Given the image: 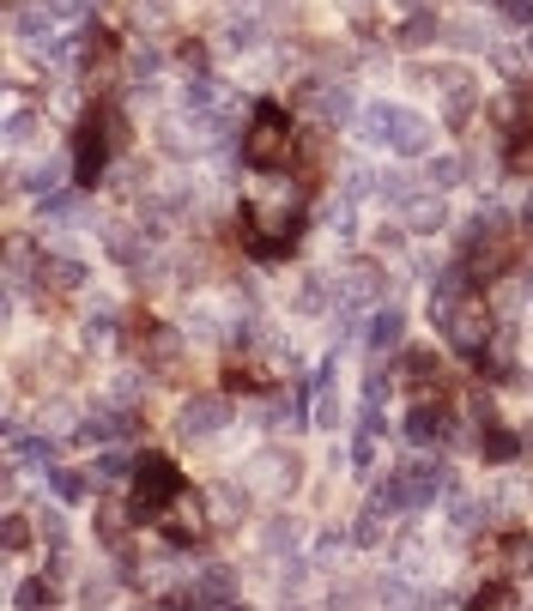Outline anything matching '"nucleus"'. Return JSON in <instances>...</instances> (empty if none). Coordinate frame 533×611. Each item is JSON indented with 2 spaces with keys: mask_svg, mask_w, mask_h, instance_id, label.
<instances>
[{
  "mask_svg": "<svg viewBox=\"0 0 533 611\" xmlns=\"http://www.w3.org/2000/svg\"><path fill=\"white\" fill-rule=\"evenodd\" d=\"M328 375H334V363L321 370V382H316V431H334V424H340V400H334Z\"/></svg>",
  "mask_w": 533,
  "mask_h": 611,
  "instance_id": "20",
  "label": "nucleus"
},
{
  "mask_svg": "<svg viewBox=\"0 0 533 611\" xmlns=\"http://www.w3.org/2000/svg\"><path fill=\"white\" fill-rule=\"evenodd\" d=\"M218 424H225V400H188L176 412V436L182 442H213Z\"/></svg>",
  "mask_w": 533,
  "mask_h": 611,
  "instance_id": "8",
  "label": "nucleus"
},
{
  "mask_svg": "<svg viewBox=\"0 0 533 611\" xmlns=\"http://www.w3.org/2000/svg\"><path fill=\"white\" fill-rule=\"evenodd\" d=\"M12 448H19L31 466H49V460H55V442H49V436H12Z\"/></svg>",
  "mask_w": 533,
  "mask_h": 611,
  "instance_id": "25",
  "label": "nucleus"
},
{
  "mask_svg": "<svg viewBox=\"0 0 533 611\" xmlns=\"http://www.w3.org/2000/svg\"><path fill=\"white\" fill-rule=\"evenodd\" d=\"M61 176H68V164H61V158H55V164H43V170L31 176V194H43V200H49V194L61 188Z\"/></svg>",
  "mask_w": 533,
  "mask_h": 611,
  "instance_id": "34",
  "label": "nucleus"
},
{
  "mask_svg": "<svg viewBox=\"0 0 533 611\" xmlns=\"http://www.w3.org/2000/svg\"><path fill=\"white\" fill-rule=\"evenodd\" d=\"M24 539H31V527H24L19 515H7V532H0V545H7V557H12V551H24Z\"/></svg>",
  "mask_w": 533,
  "mask_h": 611,
  "instance_id": "39",
  "label": "nucleus"
},
{
  "mask_svg": "<svg viewBox=\"0 0 533 611\" xmlns=\"http://www.w3.org/2000/svg\"><path fill=\"white\" fill-rule=\"evenodd\" d=\"M291 485H297V460H291V454H255V460H249V490H262V497H285Z\"/></svg>",
  "mask_w": 533,
  "mask_h": 611,
  "instance_id": "7",
  "label": "nucleus"
},
{
  "mask_svg": "<svg viewBox=\"0 0 533 611\" xmlns=\"http://www.w3.org/2000/svg\"><path fill=\"white\" fill-rule=\"evenodd\" d=\"M363 139L370 146H394L400 158H424L431 152V122L400 110V103H370L363 110Z\"/></svg>",
  "mask_w": 533,
  "mask_h": 611,
  "instance_id": "1",
  "label": "nucleus"
},
{
  "mask_svg": "<svg viewBox=\"0 0 533 611\" xmlns=\"http://www.w3.org/2000/svg\"><path fill=\"white\" fill-rule=\"evenodd\" d=\"M43 7H49V12H61V19H80L85 0H43Z\"/></svg>",
  "mask_w": 533,
  "mask_h": 611,
  "instance_id": "44",
  "label": "nucleus"
},
{
  "mask_svg": "<svg viewBox=\"0 0 533 611\" xmlns=\"http://www.w3.org/2000/svg\"><path fill=\"white\" fill-rule=\"evenodd\" d=\"M127 473H134V466H127V460H122V454H103V460H98V466H91V478H98V485H122V478H127Z\"/></svg>",
  "mask_w": 533,
  "mask_h": 611,
  "instance_id": "29",
  "label": "nucleus"
},
{
  "mask_svg": "<svg viewBox=\"0 0 533 611\" xmlns=\"http://www.w3.org/2000/svg\"><path fill=\"white\" fill-rule=\"evenodd\" d=\"M400 213H407V230H419V237H431V230H443V188H431V194H407L400 200Z\"/></svg>",
  "mask_w": 533,
  "mask_h": 611,
  "instance_id": "11",
  "label": "nucleus"
},
{
  "mask_svg": "<svg viewBox=\"0 0 533 611\" xmlns=\"http://www.w3.org/2000/svg\"><path fill=\"white\" fill-rule=\"evenodd\" d=\"M230 600H237V569L206 563L201 576H194V588H188V605H230Z\"/></svg>",
  "mask_w": 533,
  "mask_h": 611,
  "instance_id": "9",
  "label": "nucleus"
},
{
  "mask_svg": "<svg viewBox=\"0 0 533 611\" xmlns=\"http://www.w3.org/2000/svg\"><path fill=\"white\" fill-rule=\"evenodd\" d=\"M103 152H110V134H103L98 122H85V127H80V146H73V176H80L85 188H91V182H98V170H103Z\"/></svg>",
  "mask_w": 533,
  "mask_h": 611,
  "instance_id": "10",
  "label": "nucleus"
},
{
  "mask_svg": "<svg viewBox=\"0 0 533 611\" xmlns=\"http://www.w3.org/2000/svg\"><path fill=\"white\" fill-rule=\"evenodd\" d=\"M316 115L321 122H346V115H352V85H316Z\"/></svg>",
  "mask_w": 533,
  "mask_h": 611,
  "instance_id": "15",
  "label": "nucleus"
},
{
  "mask_svg": "<svg viewBox=\"0 0 533 611\" xmlns=\"http://www.w3.org/2000/svg\"><path fill=\"white\" fill-rule=\"evenodd\" d=\"M510 170H533V127H515V139H510Z\"/></svg>",
  "mask_w": 533,
  "mask_h": 611,
  "instance_id": "30",
  "label": "nucleus"
},
{
  "mask_svg": "<svg viewBox=\"0 0 533 611\" xmlns=\"http://www.w3.org/2000/svg\"><path fill=\"white\" fill-rule=\"evenodd\" d=\"M352 460L363 466V473L376 466V431H358V442H352Z\"/></svg>",
  "mask_w": 533,
  "mask_h": 611,
  "instance_id": "40",
  "label": "nucleus"
},
{
  "mask_svg": "<svg viewBox=\"0 0 533 611\" xmlns=\"http://www.w3.org/2000/svg\"><path fill=\"white\" fill-rule=\"evenodd\" d=\"M255 43H262V24H255V19L225 24V49H255Z\"/></svg>",
  "mask_w": 533,
  "mask_h": 611,
  "instance_id": "28",
  "label": "nucleus"
},
{
  "mask_svg": "<svg viewBox=\"0 0 533 611\" xmlns=\"http://www.w3.org/2000/svg\"><path fill=\"white\" fill-rule=\"evenodd\" d=\"M49 485H55L61 503H80V497H85V478H80V473H49Z\"/></svg>",
  "mask_w": 533,
  "mask_h": 611,
  "instance_id": "37",
  "label": "nucleus"
},
{
  "mask_svg": "<svg viewBox=\"0 0 533 611\" xmlns=\"http://www.w3.org/2000/svg\"><path fill=\"white\" fill-rule=\"evenodd\" d=\"M479 605H515V588H479Z\"/></svg>",
  "mask_w": 533,
  "mask_h": 611,
  "instance_id": "43",
  "label": "nucleus"
},
{
  "mask_svg": "<svg viewBox=\"0 0 533 611\" xmlns=\"http://www.w3.org/2000/svg\"><path fill=\"white\" fill-rule=\"evenodd\" d=\"M37 532H43L49 545H61V532H68V527H61V515H55V509H43V515H37Z\"/></svg>",
  "mask_w": 533,
  "mask_h": 611,
  "instance_id": "41",
  "label": "nucleus"
},
{
  "mask_svg": "<svg viewBox=\"0 0 533 611\" xmlns=\"http://www.w3.org/2000/svg\"><path fill=\"white\" fill-rule=\"evenodd\" d=\"M400 328H407V321H400V309H376V315H370V328H363V345H370V351L400 345Z\"/></svg>",
  "mask_w": 533,
  "mask_h": 611,
  "instance_id": "14",
  "label": "nucleus"
},
{
  "mask_svg": "<svg viewBox=\"0 0 533 611\" xmlns=\"http://www.w3.org/2000/svg\"><path fill=\"white\" fill-rule=\"evenodd\" d=\"M461 170H467V164L454 158V152H443V158H431V170H424V182H431V188H454V182H461Z\"/></svg>",
  "mask_w": 533,
  "mask_h": 611,
  "instance_id": "23",
  "label": "nucleus"
},
{
  "mask_svg": "<svg viewBox=\"0 0 533 611\" xmlns=\"http://www.w3.org/2000/svg\"><path fill=\"white\" fill-rule=\"evenodd\" d=\"M527 225H533V206H527Z\"/></svg>",
  "mask_w": 533,
  "mask_h": 611,
  "instance_id": "47",
  "label": "nucleus"
},
{
  "mask_svg": "<svg viewBox=\"0 0 533 611\" xmlns=\"http://www.w3.org/2000/svg\"><path fill=\"white\" fill-rule=\"evenodd\" d=\"M407 382H437V358H424V351H407Z\"/></svg>",
  "mask_w": 533,
  "mask_h": 611,
  "instance_id": "35",
  "label": "nucleus"
},
{
  "mask_svg": "<svg viewBox=\"0 0 533 611\" xmlns=\"http://www.w3.org/2000/svg\"><path fill=\"white\" fill-rule=\"evenodd\" d=\"M230 7H249V0H230Z\"/></svg>",
  "mask_w": 533,
  "mask_h": 611,
  "instance_id": "46",
  "label": "nucleus"
},
{
  "mask_svg": "<svg viewBox=\"0 0 533 611\" xmlns=\"http://www.w3.org/2000/svg\"><path fill=\"white\" fill-rule=\"evenodd\" d=\"M43 279H49V291H80L85 267L80 261H43Z\"/></svg>",
  "mask_w": 533,
  "mask_h": 611,
  "instance_id": "21",
  "label": "nucleus"
},
{
  "mask_svg": "<svg viewBox=\"0 0 533 611\" xmlns=\"http://www.w3.org/2000/svg\"><path fill=\"white\" fill-rule=\"evenodd\" d=\"M12 600H19L24 611H31V605H55V588H49V581H24V588L12 593Z\"/></svg>",
  "mask_w": 533,
  "mask_h": 611,
  "instance_id": "36",
  "label": "nucleus"
},
{
  "mask_svg": "<svg viewBox=\"0 0 533 611\" xmlns=\"http://www.w3.org/2000/svg\"><path fill=\"white\" fill-rule=\"evenodd\" d=\"M376 297H382V272L376 267H352V272H340V279H334V309H370Z\"/></svg>",
  "mask_w": 533,
  "mask_h": 611,
  "instance_id": "6",
  "label": "nucleus"
},
{
  "mask_svg": "<svg viewBox=\"0 0 533 611\" xmlns=\"http://www.w3.org/2000/svg\"><path fill=\"white\" fill-rule=\"evenodd\" d=\"M479 358H485V363H491V370H498V375H510V363H515V333H491Z\"/></svg>",
  "mask_w": 533,
  "mask_h": 611,
  "instance_id": "22",
  "label": "nucleus"
},
{
  "mask_svg": "<svg viewBox=\"0 0 533 611\" xmlns=\"http://www.w3.org/2000/svg\"><path fill=\"white\" fill-rule=\"evenodd\" d=\"M7 139H12V146H31V139H37V115H31V110H12Z\"/></svg>",
  "mask_w": 533,
  "mask_h": 611,
  "instance_id": "32",
  "label": "nucleus"
},
{
  "mask_svg": "<svg viewBox=\"0 0 533 611\" xmlns=\"http://www.w3.org/2000/svg\"><path fill=\"white\" fill-rule=\"evenodd\" d=\"M407 442H419V448L443 442V412H437V406H419V412L407 418Z\"/></svg>",
  "mask_w": 533,
  "mask_h": 611,
  "instance_id": "17",
  "label": "nucleus"
},
{
  "mask_svg": "<svg viewBox=\"0 0 533 611\" xmlns=\"http://www.w3.org/2000/svg\"><path fill=\"white\" fill-rule=\"evenodd\" d=\"M431 37H437V19H412L407 31H400V43H407V49H419V43H431Z\"/></svg>",
  "mask_w": 533,
  "mask_h": 611,
  "instance_id": "38",
  "label": "nucleus"
},
{
  "mask_svg": "<svg viewBox=\"0 0 533 611\" xmlns=\"http://www.w3.org/2000/svg\"><path fill=\"white\" fill-rule=\"evenodd\" d=\"M382 521H388V509H376V503L358 515V527H352V545H358V551H376V545H382Z\"/></svg>",
  "mask_w": 533,
  "mask_h": 611,
  "instance_id": "19",
  "label": "nucleus"
},
{
  "mask_svg": "<svg viewBox=\"0 0 533 611\" xmlns=\"http://www.w3.org/2000/svg\"><path fill=\"white\" fill-rule=\"evenodd\" d=\"M171 497H176V466L164 460V454H146V460L134 466V509L152 515V509H164Z\"/></svg>",
  "mask_w": 533,
  "mask_h": 611,
  "instance_id": "5",
  "label": "nucleus"
},
{
  "mask_svg": "<svg viewBox=\"0 0 533 611\" xmlns=\"http://www.w3.org/2000/svg\"><path fill=\"white\" fill-rule=\"evenodd\" d=\"M115 436H127V412L122 406H98L85 418V442H115Z\"/></svg>",
  "mask_w": 533,
  "mask_h": 611,
  "instance_id": "16",
  "label": "nucleus"
},
{
  "mask_svg": "<svg viewBox=\"0 0 533 611\" xmlns=\"http://www.w3.org/2000/svg\"><path fill=\"white\" fill-rule=\"evenodd\" d=\"M449 37H454L461 49H485V43H491L485 24H473V19H454V24H449Z\"/></svg>",
  "mask_w": 533,
  "mask_h": 611,
  "instance_id": "31",
  "label": "nucleus"
},
{
  "mask_svg": "<svg viewBox=\"0 0 533 611\" xmlns=\"http://www.w3.org/2000/svg\"><path fill=\"white\" fill-rule=\"evenodd\" d=\"M443 328H449V340H454V351H485V340H491V309L479 303V291H467L461 303L443 315Z\"/></svg>",
  "mask_w": 533,
  "mask_h": 611,
  "instance_id": "4",
  "label": "nucleus"
},
{
  "mask_svg": "<svg viewBox=\"0 0 533 611\" xmlns=\"http://www.w3.org/2000/svg\"><path fill=\"white\" fill-rule=\"evenodd\" d=\"M485 448H491V460H510V454H515V436H510V431H498V436L485 442Z\"/></svg>",
  "mask_w": 533,
  "mask_h": 611,
  "instance_id": "42",
  "label": "nucleus"
},
{
  "mask_svg": "<svg viewBox=\"0 0 533 611\" xmlns=\"http://www.w3.org/2000/svg\"><path fill=\"white\" fill-rule=\"evenodd\" d=\"M255 255H291L297 249V225H262V237L249 242Z\"/></svg>",
  "mask_w": 533,
  "mask_h": 611,
  "instance_id": "18",
  "label": "nucleus"
},
{
  "mask_svg": "<svg viewBox=\"0 0 533 611\" xmlns=\"http://www.w3.org/2000/svg\"><path fill=\"white\" fill-rule=\"evenodd\" d=\"M291 200H297V188H291V182L267 176V188H262V206H267V213H279V206H291Z\"/></svg>",
  "mask_w": 533,
  "mask_h": 611,
  "instance_id": "33",
  "label": "nucleus"
},
{
  "mask_svg": "<svg viewBox=\"0 0 533 611\" xmlns=\"http://www.w3.org/2000/svg\"><path fill=\"white\" fill-rule=\"evenodd\" d=\"M297 539H304V527H297L291 515H279V521L267 527V551H297Z\"/></svg>",
  "mask_w": 533,
  "mask_h": 611,
  "instance_id": "24",
  "label": "nucleus"
},
{
  "mask_svg": "<svg viewBox=\"0 0 533 611\" xmlns=\"http://www.w3.org/2000/svg\"><path fill=\"white\" fill-rule=\"evenodd\" d=\"M164 515H171V539H201L206 532V503L201 497H182L176 490V497L164 503Z\"/></svg>",
  "mask_w": 533,
  "mask_h": 611,
  "instance_id": "12",
  "label": "nucleus"
},
{
  "mask_svg": "<svg viewBox=\"0 0 533 611\" xmlns=\"http://www.w3.org/2000/svg\"><path fill=\"white\" fill-rule=\"evenodd\" d=\"M473 527H485V503L454 497V532H473Z\"/></svg>",
  "mask_w": 533,
  "mask_h": 611,
  "instance_id": "27",
  "label": "nucleus"
},
{
  "mask_svg": "<svg viewBox=\"0 0 533 611\" xmlns=\"http://www.w3.org/2000/svg\"><path fill=\"white\" fill-rule=\"evenodd\" d=\"M19 37H24V49H31V55H61V31H55V19H49V7L43 12H24Z\"/></svg>",
  "mask_w": 533,
  "mask_h": 611,
  "instance_id": "13",
  "label": "nucleus"
},
{
  "mask_svg": "<svg viewBox=\"0 0 533 611\" xmlns=\"http://www.w3.org/2000/svg\"><path fill=\"white\" fill-rule=\"evenodd\" d=\"M285 152H291V122L279 110H255L249 134H243V158L255 170H273V164H285Z\"/></svg>",
  "mask_w": 533,
  "mask_h": 611,
  "instance_id": "2",
  "label": "nucleus"
},
{
  "mask_svg": "<svg viewBox=\"0 0 533 611\" xmlns=\"http://www.w3.org/2000/svg\"><path fill=\"white\" fill-rule=\"evenodd\" d=\"M503 563H510V576H533V539H510L503 545Z\"/></svg>",
  "mask_w": 533,
  "mask_h": 611,
  "instance_id": "26",
  "label": "nucleus"
},
{
  "mask_svg": "<svg viewBox=\"0 0 533 611\" xmlns=\"http://www.w3.org/2000/svg\"><path fill=\"white\" fill-rule=\"evenodd\" d=\"M503 12L510 19H533V0H503Z\"/></svg>",
  "mask_w": 533,
  "mask_h": 611,
  "instance_id": "45",
  "label": "nucleus"
},
{
  "mask_svg": "<svg viewBox=\"0 0 533 611\" xmlns=\"http://www.w3.org/2000/svg\"><path fill=\"white\" fill-rule=\"evenodd\" d=\"M443 490H449V466L443 460H412V466H400V473H394L400 509H431Z\"/></svg>",
  "mask_w": 533,
  "mask_h": 611,
  "instance_id": "3",
  "label": "nucleus"
}]
</instances>
